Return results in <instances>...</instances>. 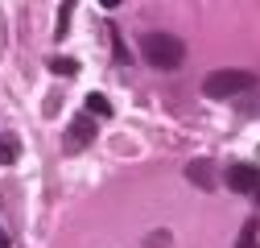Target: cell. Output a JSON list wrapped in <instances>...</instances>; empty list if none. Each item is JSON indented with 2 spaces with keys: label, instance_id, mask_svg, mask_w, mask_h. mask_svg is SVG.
Returning <instances> with one entry per match:
<instances>
[{
  "label": "cell",
  "instance_id": "ba28073f",
  "mask_svg": "<svg viewBox=\"0 0 260 248\" xmlns=\"http://www.w3.org/2000/svg\"><path fill=\"white\" fill-rule=\"evenodd\" d=\"M87 112L91 116H112V104L100 96V91H91V96H87Z\"/></svg>",
  "mask_w": 260,
  "mask_h": 248
},
{
  "label": "cell",
  "instance_id": "8992f818",
  "mask_svg": "<svg viewBox=\"0 0 260 248\" xmlns=\"http://www.w3.org/2000/svg\"><path fill=\"white\" fill-rule=\"evenodd\" d=\"M21 158V141L13 133H0V166H13Z\"/></svg>",
  "mask_w": 260,
  "mask_h": 248
},
{
  "label": "cell",
  "instance_id": "30bf717a",
  "mask_svg": "<svg viewBox=\"0 0 260 248\" xmlns=\"http://www.w3.org/2000/svg\"><path fill=\"white\" fill-rule=\"evenodd\" d=\"M170 244H174V236H170L166 228H157V232L145 236V248H170Z\"/></svg>",
  "mask_w": 260,
  "mask_h": 248
},
{
  "label": "cell",
  "instance_id": "9c48e42d",
  "mask_svg": "<svg viewBox=\"0 0 260 248\" xmlns=\"http://www.w3.org/2000/svg\"><path fill=\"white\" fill-rule=\"evenodd\" d=\"M71 13H75V0H62V9H58V38H67V29H71Z\"/></svg>",
  "mask_w": 260,
  "mask_h": 248
},
{
  "label": "cell",
  "instance_id": "5b68a950",
  "mask_svg": "<svg viewBox=\"0 0 260 248\" xmlns=\"http://www.w3.org/2000/svg\"><path fill=\"white\" fill-rule=\"evenodd\" d=\"M186 178L199 186V191H215V166H211L207 158H194V162L186 166Z\"/></svg>",
  "mask_w": 260,
  "mask_h": 248
},
{
  "label": "cell",
  "instance_id": "8fae6325",
  "mask_svg": "<svg viewBox=\"0 0 260 248\" xmlns=\"http://www.w3.org/2000/svg\"><path fill=\"white\" fill-rule=\"evenodd\" d=\"M112 54H116L120 62H128V58H133V54L124 50V42H120V34H116V29H112Z\"/></svg>",
  "mask_w": 260,
  "mask_h": 248
},
{
  "label": "cell",
  "instance_id": "7a4b0ae2",
  "mask_svg": "<svg viewBox=\"0 0 260 248\" xmlns=\"http://www.w3.org/2000/svg\"><path fill=\"white\" fill-rule=\"evenodd\" d=\"M252 75L248 71H236V67H227V71H211L207 79H203V96L207 100H236V96H244V91H252Z\"/></svg>",
  "mask_w": 260,
  "mask_h": 248
},
{
  "label": "cell",
  "instance_id": "3957f363",
  "mask_svg": "<svg viewBox=\"0 0 260 248\" xmlns=\"http://www.w3.org/2000/svg\"><path fill=\"white\" fill-rule=\"evenodd\" d=\"M95 116H75L71 120V129H67V137H62V149L67 153H79V149H87L91 141H95Z\"/></svg>",
  "mask_w": 260,
  "mask_h": 248
},
{
  "label": "cell",
  "instance_id": "52a82bcc",
  "mask_svg": "<svg viewBox=\"0 0 260 248\" xmlns=\"http://www.w3.org/2000/svg\"><path fill=\"white\" fill-rule=\"evenodd\" d=\"M50 71H54V75H62V79H75V75H79V62H75V58L54 54V58H50Z\"/></svg>",
  "mask_w": 260,
  "mask_h": 248
},
{
  "label": "cell",
  "instance_id": "6da1fadb",
  "mask_svg": "<svg viewBox=\"0 0 260 248\" xmlns=\"http://www.w3.org/2000/svg\"><path fill=\"white\" fill-rule=\"evenodd\" d=\"M141 54H145L149 67H157V71H178L186 62V42L174 38V34H145L141 38Z\"/></svg>",
  "mask_w": 260,
  "mask_h": 248
},
{
  "label": "cell",
  "instance_id": "7c38bea8",
  "mask_svg": "<svg viewBox=\"0 0 260 248\" xmlns=\"http://www.w3.org/2000/svg\"><path fill=\"white\" fill-rule=\"evenodd\" d=\"M100 5H104V9H116V5H120V0H100Z\"/></svg>",
  "mask_w": 260,
  "mask_h": 248
},
{
  "label": "cell",
  "instance_id": "277c9868",
  "mask_svg": "<svg viewBox=\"0 0 260 248\" xmlns=\"http://www.w3.org/2000/svg\"><path fill=\"white\" fill-rule=\"evenodd\" d=\"M223 182L232 186L236 195H260V170L256 166H244L240 162V166H232V170L223 174Z\"/></svg>",
  "mask_w": 260,
  "mask_h": 248
}]
</instances>
